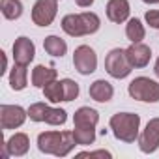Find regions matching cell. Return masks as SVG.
Masks as SVG:
<instances>
[{
    "label": "cell",
    "instance_id": "obj_31",
    "mask_svg": "<svg viewBox=\"0 0 159 159\" xmlns=\"http://www.w3.org/2000/svg\"><path fill=\"white\" fill-rule=\"evenodd\" d=\"M144 4H159V0H142Z\"/></svg>",
    "mask_w": 159,
    "mask_h": 159
},
{
    "label": "cell",
    "instance_id": "obj_3",
    "mask_svg": "<svg viewBox=\"0 0 159 159\" xmlns=\"http://www.w3.org/2000/svg\"><path fill=\"white\" fill-rule=\"evenodd\" d=\"M109 127L116 140L133 144L140 135V116L137 112H116L111 116Z\"/></svg>",
    "mask_w": 159,
    "mask_h": 159
},
{
    "label": "cell",
    "instance_id": "obj_27",
    "mask_svg": "<svg viewBox=\"0 0 159 159\" xmlns=\"http://www.w3.org/2000/svg\"><path fill=\"white\" fill-rule=\"evenodd\" d=\"M77 157H107V159H111L112 157V153L109 152V150H94V152H81V153H77Z\"/></svg>",
    "mask_w": 159,
    "mask_h": 159
},
{
    "label": "cell",
    "instance_id": "obj_13",
    "mask_svg": "<svg viewBox=\"0 0 159 159\" xmlns=\"http://www.w3.org/2000/svg\"><path fill=\"white\" fill-rule=\"evenodd\" d=\"M125 52H127V58H129L133 69H142L152 60V49L146 43H142V41L140 43H131L125 49Z\"/></svg>",
    "mask_w": 159,
    "mask_h": 159
},
{
    "label": "cell",
    "instance_id": "obj_21",
    "mask_svg": "<svg viewBox=\"0 0 159 159\" xmlns=\"http://www.w3.org/2000/svg\"><path fill=\"white\" fill-rule=\"evenodd\" d=\"M43 98L49 103H60L64 101V90H62V81H52L43 88Z\"/></svg>",
    "mask_w": 159,
    "mask_h": 159
},
{
    "label": "cell",
    "instance_id": "obj_16",
    "mask_svg": "<svg viewBox=\"0 0 159 159\" xmlns=\"http://www.w3.org/2000/svg\"><path fill=\"white\" fill-rule=\"evenodd\" d=\"M88 96L98 103H109L114 98V86L109 81H105V79H98V81L90 84Z\"/></svg>",
    "mask_w": 159,
    "mask_h": 159
},
{
    "label": "cell",
    "instance_id": "obj_12",
    "mask_svg": "<svg viewBox=\"0 0 159 159\" xmlns=\"http://www.w3.org/2000/svg\"><path fill=\"white\" fill-rule=\"evenodd\" d=\"M105 13L107 19L114 25H122L127 23L131 17V6H129V0H109L107 6H105Z\"/></svg>",
    "mask_w": 159,
    "mask_h": 159
},
{
    "label": "cell",
    "instance_id": "obj_4",
    "mask_svg": "<svg viewBox=\"0 0 159 159\" xmlns=\"http://www.w3.org/2000/svg\"><path fill=\"white\" fill-rule=\"evenodd\" d=\"M127 94L135 101L159 103V83L150 77H135L127 86Z\"/></svg>",
    "mask_w": 159,
    "mask_h": 159
},
{
    "label": "cell",
    "instance_id": "obj_9",
    "mask_svg": "<svg viewBox=\"0 0 159 159\" xmlns=\"http://www.w3.org/2000/svg\"><path fill=\"white\" fill-rule=\"evenodd\" d=\"M137 144L142 153L157 152V148H159V118L148 120L146 127L140 131V135L137 139Z\"/></svg>",
    "mask_w": 159,
    "mask_h": 159
},
{
    "label": "cell",
    "instance_id": "obj_17",
    "mask_svg": "<svg viewBox=\"0 0 159 159\" xmlns=\"http://www.w3.org/2000/svg\"><path fill=\"white\" fill-rule=\"evenodd\" d=\"M28 66H23V64H15L11 69H10V86L13 92H21L28 86Z\"/></svg>",
    "mask_w": 159,
    "mask_h": 159
},
{
    "label": "cell",
    "instance_id": "obj_6",
    "mask_svg": "<svg viewBox=\"0 0 159 159\" xmlns=\"http://www.w3.org/2000/svg\"><path fill=\"white\" fill-rule=\"evenodd\" d=\"M73 66L77 73L81 75H92L98 69V54L90 45H79L73 52Z\"/></svg>",
    "mask_w": 159,
    "mask_h": 159
},
{
    "label": "cell",
    "instance_id": "obj_25",
    "mask_svg": "<svg viewBox=\"0 0 159 159\" xmlns=\"http://www.w3.org/2000/svg\"><path fill=\"white\" fill-rule=\"evenodd\" d=\"M62 90H64V101H75L81 94V88L73 79H62Z\"/></svg>",
    "mask_w": 159,
    "mask_h": 159
},
{
    "label": "cell",
    "instance_id": "obj_15",
    "mask_svg": "<svg viewBox=\"0 0 159 159\" xmlns=\"http://www.w3.org/2000/svg\"><path fill=\"white\" fill-rule=\"evenodd\" d=\"M56 79H58V71H56L52 66H43V64L36 66V67L32 69V75H30L32 86L41 88V90H43L49 83L56 81Z\"/></svg>",
    "mask_w": 159,
    "mask_h": 159
},
{
    "label": "cell",
    "instance_id": "obj_5",
    "mask_svg": "<svg viewBox=\"0 0 159 159\" xmlns=\"http://www.w3.org/2000/svg\"><path fill=\"white\" fill-rule=\"evenodd\" d=\"M105 71L112 77V79H125L131 75L133 71V66L127 58V52L125 49H111L109 54L105 56Z\"/></svg>",
    "mask_w": 159,
    "mask_h": 159
},
{
    "label": "cell",
    "instance_id": "obj_1",
    "mask_svg": "<svg viewBox=\"0 0 159 159\" xmlns=\"http://www.w3.org/2000/svg\"><path fill=\"white\" fill-rule=\"evenodd\" d=\"M77 146L73 131H43L38 135V150L45 155L66 157Z\"/></svg>",
    "mask_w": 159,
    "mask_h": 159
},
{
    "label": "cell",
    "instance_id": "obj_23",
    "mask_svg": "<svg viewBox=\"0 0 159 159\" xmlns=\"http://www.w3.org/2000/svg\"><path fill=\"white\" fill-rule=\"evenodd\" d=\"M26 111H28V118H30L32 122L39 124V122H45V116H47L49 105H47L45 101H36V103H32Z\"/></svg>",
    "mask_w": 159,
    "mask_h": 159
},
{
    "label": "cell",
    "instance_id": "obj_7",
    "mask_svg": "<svg viewBox=\"0 0 159 159\" xmlns=\"http://www.w3.org/2000/svg\"><path fill=\"white\" fill-rule=\"evenodd\" d=\"M58 13V0H36L32 6V23L36 26H51Z\"/></svg>",
    "mask_w": 159,
    "mask_h": 159
},
{
    "label": "cell",
    "instance_id": "obj_26",
    "mask_svg": "<svg viewBox=\"0 0 159 159\" xmlns=\"http://www.w3.org/2000/svg\"><path fill=\"white\" fill-rule=\"evenodd\" d=\"M144 21L150 28H155L159 30V10H148L144 13Z\"/></svg>",
    "mask_w": 159,
    "mask_h": 159
},
{
    "label": "cell",
    "instance_id": "obj_20",
    "mask_svg": "<svg viewBox=\"0 0 159 159\" xmlns=\"http://www.w3.org/2000/svg\"><path fill=\"white\" fill-rule=\"evenodd\" d=\"M23 2L21 0H0V11H2L4 19L8 21H17L23 15Z\"/></svg>",
    "mask_w": 159,
    "mask_h": 159
},
{
    "label": "cell",
    "instance_id": "obj_30",
    "mask_svg": "<svg viewBox=\"0 0 159 159\" xmlns=\"http://www.w3.org/2000/svg\"><path fill=\"white\" fill-rule=\"evenodd\" d=\"M2 54V58H4V69H2V73H6L8 71V58H6V52H0Z\"/></svg>",
    "mask_w": 159,
    "mask_h": 159
},
{
    "label": "cell",
    "instance_id": "obj_2",
    "mask_svg": "<svg viewBox=\"0 0 159 159\" xmlns=\"http://www.w3.org/2000/svg\"><path fill=\"white\" fill-rule=\"evenodd\" d=\"M62 30L71 38H83L92 36L101 28V19L94 11H83V13H67L62 17Z\"/></svg>",
    "mask_w": 159,
    "mask_h": 159
},
{
    "label": "cell",
    "instance_id": "obj_28",
    "mask_svg": "<svg viewBox=\"0 0 159 159\" xmlns=\"http://www.w3.org/2000/svg\"><path fill=\"white\" fill-rule=\"evenodd\" d=\"M75 2H77L79 8H90V6L96 2V0H75Z\"/></svg>",
    "mask_w": 159,
    "mask_h": 159
},
{
    "label": "cell",
    "instance_id": "obj_11",
    "mask_svg": "<svg viewBox=\"0 0 159 159\" xmlns=\"http://www.w3.org/2000/svg\"><path fill=\"white\" fill-rule=\"evenodd\" d=\"M30 150V139L26 133H15L11 135L6 144H4V152H2V157L8 159V157H23L26 155Z\"/></svg>",
    "mask_w": 159,
    "mask_h": 159
},
{
    "label": "cell",
    "instance_id": "obj_8",
    "mask_svg": "<svg viewBox=\"0 0 159 159\" xmlns=\"http://www.w3.org/2000/svg\"><path fill=\"white\" fill-rule=\"evenodd\" d=\"M28 118V111L21 105H0V125L4 131L19 129Z\"/></svg>",
    "mask_w": 159,
    "mask_h": 159
},
{
    "label": "cell",
    "instance_id": "obj_14",
    "mask_svg": "<svg viewBox=\"0 0 159 159\" xmlns=\"http://www.w3.org/2000/svg\"><path fill=\"white\" fill-rule=\"evenodd\" d=\"M98 124H99V112L92 107H79L73 114V125L75 127L96 129Z\"/></svg>",
    "mask_w": 159,
    "mask_h": 159
},
{
    "label": "cell",
    "instance_id": "obj_22",
    "mask_svg": "<svg viewBox=\"0 0 159 159\" xmlns=\"http://www.w3.org/2000/svg\"><path fill=\"white\" fill-rule=\"evenodd\" d=\"M73 137L77 146H90L96 142V129H86V127H75L73 125Z\"/></svg>",
    "mask_w": 159,
    "mask_h": 159
},
{
    "label": "cell",
    "instance_id": "obj_24",
    "mask_svg": "<svg viewBox=\"0 0 159 159\" xmlns=\"http://www.w3.org/2000/svg\"><path fill=\"white\" fill-rule=\"evenodd\" d=\"M67 122V112L60 107H49L47 116H45V124L49 125H64Z\"/></svg>",
    "mask_w": 159,
    "mask_h": 159
},
{
    "label": "cell",
    "instance_id": "obj_19",
    "mask_svg": "<svg viewBox=\"0 0 159 159\" xmlns=\"http://www.w3.org/2000/svg\"><path fill=\"white\" fill-rule=\"evenodd\" d=\"M125 38L131 41V43H140L144 38H146V28L142 25L140 19L137 17H131L125 25Z\"/></svg>",
    "mask_w": 159,
    "mask_h": 159
},
{
    "label": "cell",
    "instance_id": "obj_29",
    "mask_svg": "<svg viewBox=\"0 0 159 159\" xmlns=\"http://www.w3.org/2000/svg\"><path fill=\"white\" fill-rule=\"evenodd\" d=\"M153 73H155V77L159 79V56H157V60H155V64H153Z\"/></svg>",
    "mask_w": 159,
    "mask_h": 159
},
{
    "label": "cell",
    "instance_id": "obj_18",
    "mask_svg": "<svg viewBox=\"0 0 159 159\" xmlns=\"http://www.w3.org/2000/svg\"><path fill=\"white\" fill-rule=\"evenodd\" d=\"M43 49H45L47 54H51V56H54V58H62V56L67 52V43H66L60 36L51 34V36H47V38L43 39Z\"/></svg>",
    "mask_w": 159,
    "mask_h": 159
},
{
    "label": "cell",
    "instance_id": "obj_10",
    "mask_svg": "<svg viewBox=\"0 0 159 159\" xmlns=\"http://www.w3.org/2000/svg\"><path fill=\"white\" fill-rule=\"evenodd\" d=\"M13 62L15 64H23V66H30V62L36 58V45L30 38L21 36L13 41Z\"/></svg>",
    "mask_w": 159,
    "mask_h": 159
}]
</instances>
